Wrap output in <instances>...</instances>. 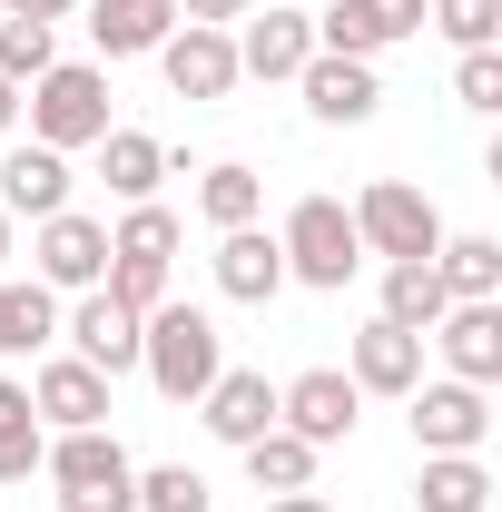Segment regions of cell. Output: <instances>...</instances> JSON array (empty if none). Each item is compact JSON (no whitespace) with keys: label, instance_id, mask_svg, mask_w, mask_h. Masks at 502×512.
I'll return each mask as SVG.
<instances>
[{"label":"cell","instance_id":"obj_1","mask_svg":"<svg viewBox=\"0 0 502 512\" xmlns=\"http://www.w3.org/2000/svg\"><path fill=\"white\" fill-rule=\"evenodd\" d=\"M20 109H30V138L60 148V158L69 148H99V138H109V79H99L89 60H50L30 89H20Z\"/></svg>","mask_w":502,"mask_h":512},{"label":"cell","instance_id":"obj_2","mask_svg":"<svg viewBox=\"0 0 502 512\" xmlns=\"http://www.w3.org/2000/svg\"><path fill=\"white\" fill-rule=\"evenodd\" d=\"M138 365H148V384H158L168 404H197L207 384L227 375L217 325L197 316V306H158V316H138Z\"/></svg>","mask_w":502,"mask_h":512},{"label":"cell","instance_id":"obj_3","mask_svg":"<svg viewBox=\"0 0 502 512\" xmlns=\"http://www.w3.org/2000/svg\"><path fill=\"white\" fill-rule=\"evenodd\" d=\"M276 247H286V276L296 286H325V296H345V276L365 266V237H355L345 197H296V217L276 227Z\"/></svg>","mask_w":502,"mask_h":512},{"label":"cell","instance_id":"obj_4","mask_svg":"<svg viewBox=\"0 0 502 512\" xmlns=\"http://www.w3.org/2000/svg\"><path fill=\"white\" fill-rule=\"evenodd\" d=\"M345 217H355V237H365L384 266H404V256H434V247H443V207H434L424 188H404V178H375Z\"/></svg>","mask_w":502,"mask_h":512},{"label":"cell","instance_id":"obj_5","mask_svg":"<svg viewBox=\"0 0 502 512\" xmlns=\"http://www.w3.org/2000/svg\"><path fill=\"white\" fill-rule=\"evenodd\" d=\"M355 414H365V394H355V375H335V365H315V375L276 384V424H286V434H306L315 453L345 444V434H355Z\"/></svg>","mask_w":502,"mask_h":512},{"label":"cell","instance_id":"obj_6","mask_svg":"<svg viewBox=\"0 0 502 512\" xmlns=\"http://www.w3.org/2000/svg\"><path fill=\"white\" fill-rule=\"evenodd\" d=\"M414 30H424V0H335V10H315V50H335V60H375Z\"/></svg>","mask_w":502,"mask_h":512},{"label":"cell","instance_id":"obj_7","mask_svg":"<svg viewBox=\"0 0 502 512\" xmlns=\"http://www.w3.org/2000/svg\"><path fill=\"white\" fill-rule=\"evenodd\" d=\"M30 256H40V286L50 296H89L99 276H109V227L99 217H79V207H60V217H40V237H30Z\"/></svg>","mask_w":502,"mask_h":512},{"label":"cell","instance_id":"obj_8","mask_svg":"<svg viewBox=\"0 0 502 512\" xmlns=\"http://www.w3.org/2000/svg\"><path fill=\"white\" fill-rule=\"evenodd\" d=\"M414 404V444L424 453H483V434H493V404H483V384H414L404 394Z\"/></svg>","mask_w":502,"mask_h":512},{"label":"cell","instance_id":"obj_9","mask_svg":"<svg viewBox=\"0 0 502 512\" xmlns=\"http://www.w3.org/2000/svg\"><path fill=\"white\" fill-rule=\"evenodd\" d=\"M158 69H168L178 99H227V89H237V30H197V20H178V30L158 40Z\"/></svg>","mask_w":502,"mask_h":512},{"label":"cell","instance_id":"obj_10","mask_svg":"<svg viewBox=\"0 0 502 512\" xmlns=\"http://www.w3.org/2000/svg\"><path fill=\"white\" fill-rule=\"evenodd\" d=\"M296 79H306V109L325 128H365L384 109V79H375V60H335V50H315L306 69H296Z\"/></svg>","mask_w":502,"mask_h":512},{"label":"cell","instance_id":"obj_11","mask_svg":"<svg viewBox=\"0 0 502 512\" xmlns=\"http://www.w3.org/2000/svg\"><path fill=\"white\" fill-rule=\"evenodd\" d=\"M30 414H40V424H60V434L109 424V375H99V365H79V355H50V365L30 375Z\"/></svg>","mask_w":502,"mask_h":512},{"label":"cell","instance_id":"obj_12","mask_svg":"<svg viewBox=\"0 0 502 512\" xmlns=\"http://www.w3.org/2000/svg\"><path fill=\"white\" fill-rule=\"evenodd\" d=\"M306 60H315V10H247L237 79H296Z\"/></svg>","mask_w":502,"mask_h":512},{"label":"cell","instance_id":"obj_13","mask_svg":"<svg viewBox=\"0 0 502 512\" xmlns=\"http://www.w3.org/2000/svg\"><path fill=\"white\" fill-rule=\"evenodd\" d=\"M197 414H207V434H217V444H237V453H247L256 434H276V384L237 365V375H217L207 394H197Z\"/></svg>","mask_w":502,"mask_h":512},{"label":"cell","instance_id":"obj_14","mask_svg":"<svg viewBox=\"0 0 502 512\" xmlns=\"http://www.w3.org/2000/svg\"><path fill=\"white\" fill-rule=\"evenodd\" d=\"M434 345H443V365H453V384H493L502 375V306H443Z\"/></svg>","mask_w":502,"mask_h":512},{"label":"cell","instance_id":"obj_15","mask_svg":"<svg viewBox=\"0 0 502 512\" xmlns=\"http://www.w3.org/2000/svg\"><path fill=\"white\" fill-rule=\"evenodd\" d=\"M0 207H10V217H30V227H40V217H60V207H69V158H60V148H40V138H30V148H10V158H0Z\"/></svg>","mask_w":502,"mask_h":512},{"label":"cell","instance_id":"obj_16","mask_svg":"<svg viewBox=\"0 0 502 512\" xmlns=\"http://www.w3.org/2000/svg\"><path fill=\"white\" fill-rule=\"evenodd\" d=\"M69 355H79V365H99V375H128V365H138V316H128L119 296H99V286H89V296H79V316H69Z\"/></svg>","mask_w":502,"mask_h":512},{"label":"cell","instance_id":"obj_17","mask_svg":"<svg viewBox=\"0 0 502 512\" xmlns=\"http://www.w3.org/2000/svg\"><path fill=\"white\" fill-rule=\"evenodd\" d=\"M276 286H286V247H276L266 227H227V237H217V296L266 306Z\"/></svg>","mask_w":502,"mask_h":512},{"label":"cell","instance_id":"obj_18","mask_svg":"<svg viewBox=\"0 0 502 512\" xmlns=\"http://www.w3.org/2000/svg\"><path fill=\"white\" fill-rule=\"evenodd\" d=\"M345 375H355V394H414V384H424V335H404V325H365V335H355V365H345Z\"/></svg>","mask_w":502,"mask_h":512},{"label":"cell","instance_id":"obj_19","mask_svg":"<svg viewBox=\"0 0 502 512\" xmlns=\"http://www.w3.org/2000/svg\"><path fill=\"white\" fill-rule=\"evenodd\" d=\"M40 473H50L60 493H89V483H128L138 463H128V444L109 424H79V434H60V444L40 453Z\"/></svg>","mask_w":502,"mask_h":512},{"label":"cell","instance_id":"obj_20","mask_svg":"<svg viewBox=\"0 0 502 512\" xmlns=\"http://www.w3.org/2000/svg\"><path fill=\"white\" fill-rule=\"evenodd\" d=\"M168 30H178V0H89V40L109 60H148Z\"/></svg>","mask_w":502,"mask_h":512},{"label":"cell","instance_id":"obj_21","mask_svg":"<svg viewBox=\"0 0 502 512\" xmlns=\"http://www.w3.org/2000/svg\"><path fill=\"white\" fill-rule=\"evenodd\" d=\"M99 178H109V197L148 207V197H158V178H168V148H158L148 128H109V138H99Z\"/></svg>","mask_w":502,"mask_h":512},{"label":"cell","instance_id":"obj_22","mask_svg":"<svg viewBox=\"0 0 502 512\" xmlns=\"http://www.w3.org/2000/svg\"><path fill=\"white\" fill-rule=\"evenodd\" d=\"M434 276H443L453 306H493V296H502V247H493V237H443Z\"/></svg>","mask_w":502,"mask_h":512},{"label":"cell","instance_id":"obj_23","mask_svg":"<svg viewBox=\"0 0 502 512\" xmlns=\"http://www.w3.org/2000/svg\"><path fill=\"white\" fill-rule=\"evenodd\" d=\"M453 306L434 276V256H404V266H384V325H404V335H434V316Z\"/></svg>","mask_w":502,"mask_h":512},{"label":"cell","instance_id":"obj_24","mask_svg":"<svg viewBox=\"0 0 502 512\" xmlns=\"http://www.w3.org/2000/svg\"><path fill=\"white\" fill-rule=\"evenodd\" d=\"M256 207H266V178H256L247 158H217L207 178H197V217L227 237V227H256Z\"/></svg>","mask_w":502,"mask_h":512},{"label":"cell","instance_id":"obj_25","mask_svg":"<svg viewBox=\"0 0 502 512\" xmlns=\"http://www.w3.org/2000/svg\"><path fill=\"white\" fill-rule=\"evenodd\" d=\"M424 512H493V473L473 453H424Z\"/></svg>","mask_w":502,"mask_h":512},{"label":"cell","instance_id":"obj_26","mask_svg":"<svg viewBox=\"0 0 502 512\" xmlns=\"http://www.w3.org/2000/svg\"><path fill=\"white\" fill-rule=\"evenodd\" d=\"M247 483H256V493H315V444L286 434V424L256 434V444H247Z\"/></svg>","mask_w":502,"mask_h":512},{"label":"cell","instance_id":"obj_27","mask_svg":"<svg viewBox=\"0 0 502 512\" xmlns=\"http://www.w3.org/2000/svg\"><path fill=\"white\" fill-rule=\"evenodd\" d=\"M60 335V296L30 276V286H0V355H30V345H50Z\"/></svg>","mask_w":502,"mask_h":512},{"label":"cell","instance_id":"obj_28","mask_svg":"<svg viewBox=\"0 0 502 512\" xmlns=\"http://www.w3.org/2000/svg\"><path fill=\"white\" fill-rule=\"evenodd\" d=\"M50 60H60L50 20H20V10H10V20H0V79H10V89H30V79H40Z\"/></svg>","mask_w":502,"mask_h":512},{"label":"cell","instance_id":"obj_29","mask_svg":"<svg viewBox=\"0 0 502 512\" xmlns=\"http://www.w3.org/2000/svg\"><path fill=\"white\" fill-rule=\"evenodd\" d=\"M424 20H434L453 50H493L502 40V0H424Z\"/></svg>","mask_w":502,"mask_h":512},{"label":"cell","instance_id":"obj_30","mask_svg":"<svg viewBox=\"0 0 502 512\" xmlns=\"http://www.w3.org/2000/svg\"><path fill=\"white\" fill-rule=\"evenodd\" d=\"M99 296H119L128 316H158V306H168V266H148V256H109Z\"/></svg>","mask_w":502,"mask_h":512},{"label":"cell","instance_id":"obj_31","mask_svg":"<svg viewBox=\"0 0 502 512\" xmlns=\"http://www.w3.org/2000/svg\"><path fill=\"white\" fill-rule=\"evenodd\" d=\"M109 256H148V266H168V256H178V217H168V207H128L119 237H109Z\"/></svg>","mask_w":502,"mask_h":512},{"label":"cell","instance_id":"obj_32","mask_svg":"<svg viewBox=\"0 0 502 512\" xmlns=\"http://www.w3.org/2000/svg\"><path fill=\"white\" fill-rule=\"evenodd\" d=\"M138 512H207V473H188V463L138 473Z\"/></svg>","mask_w":502,"mask_h":512},{"label":"cell","instance_id":"obj_33","mask_svg":"<svg viewBox=\"0 0 502 512\" xmlns=\"http://www.w3.org/2000/svg\"><path fill=\"white\" fill-rule=\"evenodd\" d=\"M453 99H463V109H502V50H463Z\"/></svg>","mask_w":502,"mask_h":512},{"label":"cell","instance_id":"obj_34","mask_svg":"<svg viewBox=\"0 0 502 512\" xmlns=\"http://www.w3.org/2000/svg\"><path fill=\"white\" fill-rule=\"evenodd\" d=\"M40 453H50L40 424H0V483H30V473H40Z\"/></svg>","mask_w":502,"mask_h":512},{"label":"cell","instance_id":"obj_35","mask_svg":"<svg viewBox=\"0 0 502 512\" xmlns=\"http://www.w3.org/2000/svg\"><path fill=\"white\" fill-rule=\"evenodd\" d=\"M60 512H138V473H128V483H89V493H60Z\"/></svg>","mask_w":502,"mask_h":512},{"label":"cell","instance_id":"obj_36","mask_svg":"<svg viewBox=\"0 0 502 512\" xmlns=\"http://www.w3.org/2000/svg\"><path fill=\"white\" fill-rule=\"evenodd\" d=\"M256 0H178V20H197V30H227V20H247Z\"/></svg>","mask_w":502,"mask_h":512},{"label":"cell","instance_id":"obj_37","mask_svg":"<svg viewBox=\"0 0 502 512\" xmlns=\"http://www.w3.org/2000/svg\"><path fill=\"white\" fill-rule=\"evenodd\" d=\"M0 424H40L30 414V384H10V375H0Z\"/></svg>","mask_w":502,"mask_h":512},{"label":"cell","instance_id":"obj_38","mask_svg":"<svg viewBox=\"0 0 502 512\" xmlns=\"http://www.w3.org/2000/svg\"><path fill=\"white\" fill-rule=\"evenodd\" d=\"M10 10H20V20H50V30H60V20L79 10V0H10Z\"/></svg>","mask_w":502,"mask_h":512},{"label":"cell","instance_id":"obj_39","mask_svg":"<svg viewBox=\"0 0 502 512\" xmlns=\"http://www.w3.org/2000/svg\"><path fill=\"white\" fill-rule=\"evenodd\" d=\"M10 128H20V89L0 79V138H10Z\"/></svg>","mask_w":502,"mask_h":512},{"label":"cell","instance_id":"obj_40","mask_svg":"<svg viewBox=\"0 0 502 512\" xmlns=\"http://www.w3.org/2000/svg\"><path fill=\"white\" fill-rule=\"evenodd\" d=\"M266 512H325V503H315V493H276Z\"/></svg>","mask_w":502,"mask_h":512},{"label":"cell","instance_id":"obj_41","mask_svg":"<svg viewBox=\"0 0 502 512\" xmlns=\"http://www.w3.org/2000/svg\"><path fill=\"white\" fill-rule=\"evenodd\" d=\"M0 256H10V207H0Z\"/></svg>","mask_w":502,"mask_h":512}]
</instances>
